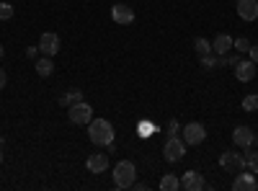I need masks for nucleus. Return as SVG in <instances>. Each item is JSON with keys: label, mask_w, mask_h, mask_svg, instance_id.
<instances>
[{"label": "nucleus", "mask_w": 258, "mask_h": 191, "mask_svg": "<svg viewBox=\"0 0 258 191\" xmlns=\"http://www.w3.org/2000/svg\"><path fill=\"white\" fill-rule=\"evenodd\" d=\"M88 137L93 145H111L114 142V124L109 119H91Z\"/></svg>", "instance_id": "1"}, {"label": "nucleus", "mask_w": 258, "mask_h": 191, "mask_svg": "<svg viewBox=\"0 0 258 191\" xmlns=\"http://www.w3.org/2000/svg\"><path fill=\"white\" fill-rule=\"evenodd\" d=\"M135 178H137V168H135L132 160L116 163V168H114V183H116V188H132Z\"/></svg>", "instance_id": "2"}, {"label": "nucleus", "mask_w": 258, "mask_h": 191, "mask_svg": "<svg viewBox=\"0 0 258 191\" xmlns=\"http://www.w3.org/2000/svg\"><path fill=\"white\" fill-rule=\"evenodd\" d=\"M186 147H188V145H186L181 137L170 135L168 142H165V147H163V158H165L168 163H178V160L186 155Z\"/></svg>", "instance_id": "3"}, {"label": "nucleus", "mask_w": 258, "mask_h": 191, "mask_svg": "<svg viewBox=\"0 0 258 191\" xmlns=\"http://www.w3.org/2000/svg\"><path fill=\"white\" fill-rule=\"evenodd\" d=\"M68 119H70L73 124H91V119H93L91 103H88V101H80V103L68 106Z\"/></svg>", "instance_id": "4"}, {"label": "nucleus", "mask_w": 258, "mask_h": 191, "mask_svg": "<svg viewBox=\"0 0 258 191\" xmlns=\"http://www.w3.org/2000/svg\"><path fill=\"white\" fill-rule=\"evenodd\" d=\"M220 165H222V171H225V173H235V176H238V173L245 171V158H243L240 153L227 150V153H222Z\"/></svg>", "instance_id": "5"}, {"label": "nucleus", "mask_w": 258, "mask_h": 191, "mask_svg": "<svg viewBox=\"0 0 258 191\" xmlns=\"http://www.w3.org/2000/svg\"><path fill=\"white\" fill-rule=\"evenodd\" d=\"M204 137H207L204 124L191 121V124H186V126H183V142H186V145H202V142H204Z\"/></svg>", "instance_id": "6"}, {"label": "nucleus", "mask_w": 258, "mask_h": 191, "mask_svg": "<svg viewBox=\"0 0 258 191\" xmlns=\"http://www.w3.org/2000/svg\"><path fill=\"white\" fill-rule=\"evenodd\" d=\"M39 52L47 54V57H54V54L59 52V36H57L54 31L41 34V39H39Z\"/></svg>", "instance_id": "7"}, {"label": "nucleus", "mask_w": 258, "mask_h": 191, "mask_svg": "<svg viewBox=\"0 0 258 191\" xmlns=\"http://www.w3.org/2000/svg\"><path fill=\"white\" fill-rule=\"evenodd\" d=\"M181 188H186V191H202V188H207V181L197 171H186L183 178H181Z\"/></svg>", "instance_id": "8"}, {"label": "nucleus", "mask_w": 258, "mask_h": 191, "mask_svg": "<svg viewBox=\"0 0 258 191\" xmlns=\"http://www.w3.org/2000/svg\"><path fill=\"white\" fill-rule=\"evenodd\" d=\"M258 188V181H255V173H238L232 181V191H255Z\"/></svg>", "instance_id": "9"}, {"label": "nucleus", "mask_w": 258, "mask_h": 191, "mask_svg": "<svg viewBox=\"0 0 258 191\" xmlns=\"http://www.w3.org/2000/svg\"><path fill=\"white\" fill-rule=\"evenodd\" d=\"M111 18L116 21V24H121V26H129L135 21V11L129 8V6H124V3H116L111 8Z\"/></svg>", "instance_id": "10"}, {"label": "nucleus", "mask_w": 258, "mask_h": 191, "mask_svg": "<svg viewBox=\"0 0 258 191\" xmlns=\"http://www.w3.org/2000/svg\"><path fill=\"white\" fill-rule=\"evenodd\" d=\"M85 168H88V173H106L109 171V158L103 153H93L88 160H85Z\"/></svg>", "instance_id": "11"}, {"label": "nucleus", "mask_w": 258, "mask_h": 191, "mask_svg": "<svg viewBox=\"0 0 258 191\" xmlns=\"http://www.w3.org/2000/svg\"><path fill=\"white\" fill-rule=\"evenodd\" d=\"M253 137L255 135H253L250 126H235V130H232V142L238 145V147H245V150L253 145Z\"/></svg>", "instance_id": "12"}, {"label": "nucleus", "mask_w": 258, "mask_h": 191, "mask_svg": "<svg viewBox=\"0 0 258 191\" xmlns=\"http://www.w3.org/2000/svg\"><path fill=\"white\" fill-rule=\"evenodd\" d=\"M238 16L243 21H255L258 18V0H238Z\"/></svg>", "instance_id": "13"}, {"label": "nucleus", "mask_w": 258, "mask_h": 191, "mask_svg": "<svg viewBox=\"0 0 258 191\" xmlns=\"http://www.w3.org/2000/svg\"><path fill=\"white\" fill-rule=\"evenodd\" d=\"M232 44H235V41H232L230 34H217V36H214V41H212V52L220 54V57H225V54L232 49Z\"/></svg>", "instance_id": "14"}, {"label": "nucleus", "mask_w": 258, "mask_h": 191, "mask_svg": "<svg viewBox=\"0 0 258 191\" xmlns=\"http://www.w3.org/2000/svg\"><path fill=\"white\" fill-rule=\"evenodd\" d=\"M235 78H238L240 83L253 80V78H255V62H250V59H240V65L235 68Z\"/></svg>", "instance_id": "15"}, {"label": "nucleus", "mask_w": 258, "mask_h": 191, "mask_svg": "<svg viewBox=\"0 0 258 191\" xmlns=\"http://www.w3.org/2000/svg\"><path fill=\"white\" fill-rule=\"evenodd\" d=\"M36 73L41 75V78H49L52 73H54V65H52V59L44 54L41 59H36Z\"/></svg>", "instance_id": "16"}, {"label": "nucleus", "mask_w": 258, "mask_h": 191, "mask_svg": "<svg viewBox=\"0 0 258 191\" xmlns=\"http://www.w3.org/2000/svg\"><path fill=\"white\" fill-rule=\"evenodd\" d=\"M178 188H181V178H176L173 173L160 178V191H178Z\"/></svg>", "instance_id": "17"}, {"label": "nucleus", "mask_w": 258, "mask_h": 191, "mask_svg": "<svg viewBox=\"0 0 258 191\" xmlns=\"http://www.w3.org/2000/svg\"><path fill=\"white\" fill-rule=\"evenodd\" d=\"M80 101H85L83 98V91H78V88H73V91H68L62 98H59V103L62 106H73V103H80Z\"/></svg>", "instance_id": "18"}, {"label": "nucleus", "mask_w": 258, "mask_h": 191, "mask_svg": "<svg viewBox=\"0 0 258 191\" xmlns=\"http://www.w3.org/2000/svg\"><path fill=\"white\" fill-rule=\"evenodd\" d=\"M243 111H248V114L258 111V93H250L243 98Z\"/></svg>", "instance_id": "19"}, {"label": "nucleus", "mask_w": 258, "mask_h": 191, "mask_svg": "<svg viewBox=\"0 0 258 191\" xmlns=\"http://www.w3.org/2000/svg\"><path fill=\"white\" fill-rule=\"evenodd\" d=\"M194 49H197V54H199V57H204V54H209V52H212V44H209V41H207L204 36H199L197 41H194Z\"/></svg>", "instance_id": "20"}, {"label": "nucleus", "mask_w": 258, "mask_h": 191, "mask_svg": "<svg viewBox=\"0 0 258 191\" xmlns=\"http://www.w3.org/2000/svg\"><path fill=\"white\" fill-rule=\"evenodd\" d=\"M245 168L250 173H258V153H248L245 155Z\"/></svg>", "instance_id": "21"}, {"label": "nucleus", "mask_w": 258, "mask_h": 191, "mask_svg": "<svg viewBox=\"0 0 258 191\" xmlns=\"http://www.w3.org/2000/svg\"><path fill=\"white\" fill-rule=\"evenodd\" d=\"M232 49H238L240 54H245V52L250 49V41H248L245 36H240V39H235V44H232Z\"/></svg>", "instance_id": "22"}, {"label": "nucleus", "mask_w": 258, "mask_h": 191, "mask_svg": "<svg viewBox=\"0 0 258 191\" xmlns=\"http://www.w3.org/2000/svg\"><path fill=\"white\" fill-rule=\"evenodd\" d=\"M199 59H202V65H204L207 70H214V68H220V65H217V57H214L212 52H209V54H204V57H199Z\"/></svg>", "instance_id": "23"}, {"label": "nucleus", "mask_w": 258, "mask_h": 191, "mask_svg": "<svg viewBox=\"0 0 258 191\" xmlns=\"http://www.w3.org/2000/svg\"><path fill=\"white\" fill-rule=\"evenodd\" d=\"M13 16V6L11 3H0V21H8Z\"/></svg>", "instance_id": "24"}, {"label": "nucleus", "mask_w": 258, "mask_h": 191, "mask_svg": "<svg viewBox=\"0 0 258 191\" xmlns=\"http://www.w3.org/2000/svg\"><path fill=\"white\" fill-rule=\"evenodd\" d=\"M248 54H250V62H255V65H258V44H253L248 49Z\"/></svg>", "instance_id": "25"}, {"label": "nucleus", "mask_w": 258, "mask_h": 191, "mask_svg": "<svg viewBox=\"0 0 258 191\" xmlns=\"http://www.w3.org/2000/svg\"><path fill=\"white\" fill-rule=\"evenodd\" d=\"M227 65H230V68H238V65H240V57H238V54L227 57Z\"/></svg>", "instance_id": "26"}, {"label": "nucleus", "mask_w": 258, "mask_h": 191, "mask_svg": "<svg viewBox=\"0 0 258 191\" xmlns=\"http://www.w3.org/2000/svg\"><path fill=\"white\" fill-rule=\"evenodd\" d=\"M178 132V121L176 119H170V124H168V135H176Z\"/></svg>", "instance_id": "27"}, {"label": "nucleus", "mask_w": 258, "mask_h": 191, "mask_svg": "<svg viewBox=\"0 0 258 191\" xmlns=\"http://www.w3.org/2000/svg\"><path fill=\"white\" fill-rule=\"evenodd\" d=\"M0 88H6V70L0 68Z\"/></svg>", "instance_id": "28"}, {"label": "nucleus", "mask_w": 258, "mask_h": 191, "mask_svg": "<svg viewBox=\"0 0 258 191\" xmlns=\"http://www.w3.org/2000/svg\"><path fill=\"white\" fill-rule=\"evenodd\" d=\"M36 52H39V47H29L26 49V57H36Z\"/></svg>", "instance_id": "29"}, {"label": "nucleus", "mask_w": 258, "mask_h": 191, "mask_svg": "<svg viewBox=\"0 0 258 191\" xmlns=\"http://www.w3.org/2000/svg\"><path fill=\"white\" fill-rule=\"evenodd\" d=\"M6 145V137H0V147H3Z\"/></svg>", "instance_id": "30"}, {"label": "nucleus", "mask_w": 258, "mask_h": 191, "mask_svg": "<svg viewBox=\"0 0 258 191\" xmlns=\"http://www.w3.org/2000/svg\"><path fill=\"white\" fill-rule=\"evenodd\" d=\"M253 145H258V135H255V137H253Z\"/></svg>", "instance_id": "31"}, {"label": "nucleus", "mask_w": 258, "mask_h": 191, "mask_svg": "<svg viewBox=\"0 0 258 191\" xmlns=\"http://www.w3.org/2000/svg\"><path fill=\"white\" fill-rule=\"evenodd\" d=\"M0 150H3V147H0ZM0 160H3V153H0Z\"/></svg>", "instance_id": "32"}, {"label": "nucleus", "mask_w": 258, "mask_h": 191, "mask_svg": "<svg viewBox=\"0 0 258 191\" xmlns=\"http://www.w3.org/2000/svg\"><path fill=\"white\" fill-rule=\"evenodd\" d=\"M0 57H3V47H0Z\"/></svg>", "instance_id": "33"}]
</instances>
